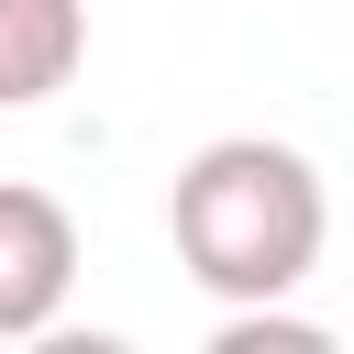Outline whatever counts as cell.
<instances>
[{"instance_id": "cell-1", "label": "cell", "mask_w": 354, "mask_h": 354, "mask_svg": "<svg viewBox=\"0 0 354 354\" xmlns=\"http://www.w3.org/2000/svg\"><path fill=\"white\" fill-rule=\"evenodd\" d=\"M166 232H177V266L243 310V299H288L321 243H332V199H321V166L277 133H221L177 166L166 188Z\"/></svg>"}, {"instance_id": "cell-2", "label": "cell", "mask_w": 354, "mask_h": 354, "mask_svg": "<svg viewBox=\"0 0 354 354\" xmlns=\"http://www.w3.org/2000/svg\"><path fill=\"white\" fill-rule=\"evenodd\" d=\"M77 288V221L55 188L0 177V343H33Z\"/></svg>"}, {"instance_id": "cell-3", "label": "cell", "mask_w": 354, "mask_h": 354, "mask_svg": "<svg viewBox=\"0 0 354 354\" xmlns=\"http://www.w3.org/2000/svg\"><path fill=\"white\" fill-rule=\"evenodd\" d=\"M77 55H88V0H0V111L55 100Z\"/></svg>"}, {"instance_id": "cell-4", "label": "cell", "mask_w": 354, "mask_h": 354, "mask_svg": "<svg viewBox=\"0 0 354 354\" xmlns=\"http://www.w3.org/2000/svg\"><path fill=\"white\" fill-rule=\"evenodd\" d=\"M221 354H332V332H321V321H288L277 299H243V310L221 321Z\"/></svg>"}]
</instances>
